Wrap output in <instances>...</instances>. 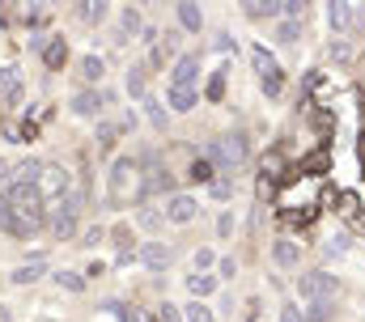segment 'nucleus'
Instances as JSON below:
<instances>
[{"mask_svg": "<svg viewBox=\"0 0 365 322\" xmlns=\"http://www.w3.org/2000/svg\"><path fill=\"white\" fill-rule=\"evenodd\" d=\"M251 153V145H247V136L242 132H234V136H221V140H208L204 145V161L212 165V170H221V174H234L242 161Z\"/></svg>", "mask_w": 365, "mask_h": 322, "instance_id": "1", "label": "nucleus"}, {"mask_svg": "<svg viewBox=\"0 0 365 322\" xmlns=\"http://www.w3.org/2000/svg\"><path fill=\"white\" fill-rule=\"evenodd\" d=\"M4 199L13 204V212H21V217H43L47 212V204H43V191L34 187V182H9L4 187Z\"/></svg>", "mask_w": 365, "mask_h": 322, "instance_id": "2", "label": "nucleus"}, {"mask_svg": "<svg viewBox=\"0 0 365 322\" xmlns=\"http://www.w3.org/2000/svg\"><path fill=\"white\" fill-rule=\"evenodd\" d=\"M77 212H81V195H64V199H56L51 204V217H47V225H51V234L56 238H73L77 234Z\"/></svg>", "mask_w": 365, "mask_h": 322, "instance_id": "3", "label": "nucleus"}, {"mask_svg": "<svg viewBox=\"0 0 365 322\" xmlns=\"http://www.w3.org/2000/svg\"><path fill=\"white\" fill-rule=\"evenodd\" d=\"M297 293L306 301H331L340 293V280L327 276V271H306V276H297Z\"/></svg>", "mask_w": 365, "mask_h": 322, "instance_id": "4", "label": "nucleus"}, {"mask_svg": "<svg viewBox=\"0 0 365 322\" xmlns=\"http://www.w3.org/2000/svg\"><path fill=\"white\" fill-rule=\"evenodd\" d=\"M136 174H140V170H136V161L119 157L115 165H110V195H115V199H123V195H128V187H136V182H140Z\"/></svg>", "mask_w": 365, "mask_h": 322, "instance_id": "5", "label": "nucleus"}, {"mask_svg": "<svg viewBox=\"0 0 365 322\" xmlns=\"http://www.w3.org/2000/svg\"><path fill=\"white\" fill-rule=\"evenodd\" d=\"M195 212H200V204H195L191 195H166L162 217H166L170 225H191V221H195Z\"/></svg>", "mask_w": 365, "mask_h": 322, "instance_id": "6", "label": "nucleus"}, {"mask_svg": "<svg viewBox=\"0 0 365 322\" xmlns=\"http://www.w3.org/2000/svg\"><path fill=\"white\" fill-rule=\"evenodd\" d=\"M195 80H200V56L195 51H187L175 60V73H170V89H195Z\"/></svg>", "mask_w": 365, "mask_h": 322, "instance_id": "7", "label": "nucleus"}, {"mask_svg": "<svg viewBox=\"0 0 365 322\" xmlns=\"http://www.w3.org/2000/svg\"><path fill=\"white\" fill-rule=\"evenodd\" d=\"M38 191H43V199H47V195H56V199H64V195H68V170H60V165H43V178H38Z\"/></svg>", "mask_w": 365, "mask_h": 322, "instance_id": "8", "label": "nucleus"}, {"mask_svg": "<svg viewBox=\"0 0 365 322\" xmlns=\"http://www.w3.org/2000/svg\"><path fill=\"white\" fill-rule=\"evenodd\" d=\"M140 263H145L149 271H166V267H170V246H166V242H145V246H140Z\"/></svg>", "mask_w": 365, "mask_h": 322, "instance_id": "9", "label": "nucleus"}, {"mask_svg": "<svg viewBox=\"0 0 365 322\" xmlns=\"http://www.w3.org/2000/svg\"><path fill=\"white\" fill-rule=\"evenodd\" d=\"M0 102L17 106L21 102V73L17 68H0Z\"/></svg>", "mask_w": 365, "mask_h": 322, "instance_id": "10", "label": "nucleus"}, {"mask_svg": "<svg viewBox=\"0 0 365 322\" xmlns=\"http://www.w3.org/2000/svg\"><path fill=\"white\" fill-rule=\"evenodd\" d=\"M102 102H106V98H102L98 89H81V93L73 98V115H81V119H93V115L102 110Z\"/></svg>", "mask_w": 365, "mask_h": 322, "instance_id": "11", "label": "nucleus"}, {"mask_svg": "<svg viewBox=\"0 0 365 322\" xmlns=\"http://www.w3.org/2000/svg\"><path fill=\"white\" fill-rule=\"evenodd\" d=\"M81 80H90V85H98V80L106 77V64H102V56H81Z\"/></svg>", "mask_w": 365, "mask_h": 322, "instance_id": "12", "label": "nucleus"}, {"mask_svg": "<svg viewBox=\"0 0 365 322\" xmlns=\"http://www.w3.org/2000/svg\"><path fill=\"white\" fill-rule=\"evenodd\" d=\"M43 271H47V263H43V259H34V263H21V267L9 276V280H13V284H34Z\"/></svg>", "mask_w": 365, "mask_h": 322, "instance_id": "13", "label": "nucleus"}, {"mask_svg": "<svg viewBox=\"0 0 365 322\" xmlns=\"http://www.w3.org/2000/svg\"><path fill=\"white\" fill-rule=\"evenodd\" d=\"M187 289H191V297H195V301H204V297L217 289V276H204V271H195V276H187Z\"/></svg>", "mask_w": 365, "mask_h": 322, "instance_id": "14", "label": "nucleus"}, {"mask_svg": "<svg viewBox=\"0 0 365 322\" xmlns=\"http://www.w3.org/2000/svg\"><path fill=\"white\" fill-rule=\"evenodd\" d=\"M179 21H182V30L200 34V26H204V13H200V4H179Z\"/></svg>", "mask_w": 365, "mask_h": 322, "instance_id": "15", "label": "nucleus"}, {"mask_svg": "<svg viewBox=\"0 0 365 322\" xmlns=\"http://www.w3.org/2000/svg\"><path fill=\"white\" fill-rule=\"evenodd\" d=\"M43 60H47V68H60V64L68 60V43H64V38H51L47 51H43Z\"/></svg>", "mask_w": 365, "mask_h": 322, "instance_id": "16", "label": "nucleus"}, {"mask_svg": "<svg viewBox=\"0 0 365 322\" xmlns=\"http://www.w3.org/2000/svg\"><path fill=\"white\" fill-rule=\"evenodd\" d=\"M272 259L280 263V267H293V263H297L302 254H297V246H293V242L284 238V242H276V246H272Z\"/></svg>", "mask_w": 365, "mask_h": 322, "instance_id": "17", "label": "nucleus"}, {"mask_svg": "<svg viewBox=\"0 0 365 322\" xmlns=\"http://www.w3.org/2000/svg\"><path fill=\"white\" fill-rule=\"evenodd\" d=\"M251 60H255V68H259V80L272 77V73H280V68H276V60L264 51V47H251Z\"/></svg>", "mask_w": 365, "mask_h": 322, "instance_id": "18", "label": "nucleus"}, {"mask_svg": "<svg viewBox=\"0 0 365 322\" xmlns=\"http://www.w3.org/2000/svg\"><path fill=\"white\" fill-rule=\"evenodd\" d=\"M140 106L149 110V123H153L158 132H166V119H170V115H166V106H162V102H153V98H145Z\"/></svg>", "mask_w": 365, "mask_h": 322, "instance_id": "19", "label": "nucleus"}, {"mask_svg": "<svg viewBox=\"0 0 365 322\" xmlns=\"http://www.w3.org/2000/svg\"><path fill=\"white\" fill-rule=\"evenodd\" d=\"M115 140H119V123H98V149H102V153H110V149H115Z\"/></svg>", "mask_w": 365, "mask_h": 322, "instance_id": "20", "label": "nucleus"}, {"mask_svg": "<svg viewBox=\"0 0 365 322\" xmlns=\"http://www.w3.org/2000/svg\"><path fill=\"white\" fill-rule=\"evenodd\" d=\"M191 106H195V89H170V110L187 115Z\"/></svg>", "mask_w": 365, "mask_h": 322, "instance_id": "21", "label": "nucleus"}, {"mask_svg": "<svg viewBox=\"0 0 365 322\" xmlns=\"http://www.w3.org/2000/svg\"><path fill=\"white\" fill-rule=\"evenodd\" d=\"M182 322H212V310L204 301H191V306H182Z\"/></svg>", "mask_w": 365, "mask_h": 322, "instance_id": "22", "label": "nucleus"}, {"mask_svg": "<svg viewBox=\"0 0 365 322\" xmlns=\"http://www.w3.org/2000/svg\"><path fill=\"white\" fill-rule=\"evenodd\" d=\"M247 13H251V17H280V13H284V4H264V0H251V4H247Z\"/></svg>", "mask_w": 365, "mask_h": 322, "instance_id": "23", "label": "nucleus"}, {"mask_svg": "<svg viewBox=\"0 0 365 322\" xmlns=\"http://www.w3.org/2000/svg\"><path fill=\"white\" fill-rule=\"evenodd\" d=\"M128 93L140 98V102L149 98V93H145V68H132V73H128Z\"/></svg>", "mask_w": 365, "mask_h": 322, "instance_id": "24", "label": "nucleus"}, {"mask_svg": "<svg viewBox=\"0 0 365 322\" xmlns=\"http://www.w3.org/2000/svg\"><path fill=\"white\" fill-rule=\"evenodd\" d=\"M306 322H327L331 318V301H310V310L302 314Z\"/></svg>", "mask_w": 365, "mask_h": 322, "instance_id": "25", "label": "nucleus"}, {"mask_svg": "<svg viewBox=\"0 0 365 322\" xmlns=\"http://www.w3.org/2000/svg\"><path fill=\"white\" fill-rule=\"evenodd\" d=\"M56 284L68 289V293H81V289H86V280H81L77 271H56Z\"/></svg>", "mask_w": 365, "mask_h": 322, "instance_id": "26", "label": "nucleus"}, {"mask_svg": "<svg viewBox=\"0 0 365 322\" xmlns=\"http://www.w3.org/2000/svg\"><path fill=\"white\" fill-rule=\"evenodd\" d=\"M13 225H17V212H13V204L4 199V191H0V229L13 234Z\"/></svg>", "mask_w": 365, "mask_h": 322, "instance_id": "27", "label": "nucleus"}, {"mask_svg": "<svg viewBox=\"0 0 365 322\" xmlns=\"http://www.w3.org/2000/svg\"><path fill=\"white\" fill-rule=\"evenodd\" d=\"M349 17H353V13H349V4H331V9H327V21H331L336 30H344V26H349Z\"/></svg>", "mask_w": 365, "mask_h": 322, "instance_id": "28", "label": "nucleus"}, {"mask_svg": "<svg viewBox=\"0 0 365 322\" xmlns=\"http://www.w3.org/2000/svg\"><path fill=\"white\" fill-rule=\"evenodd\" d=\"M297 30H302V21L284 17V21H280V30H276V38H280V43H293V38H297Z\"/></svg>", "mask_w": 365, "mask_h": 322, "instance_id": "29", "label": "nucleus"}, {"mask_svg": "<svg viewBox=\"0 0 365 322\" xmlns=\"http://www.w3.org/2000/svg\"><path fill=\"white\" fill-rule=\"evenodd\" d=\"M119 21H123V30H128V34H136V30H140V13H136V9H123V17H119Z\"/></svg>", "mask_w": 365, "mask_h": 322, "instance_id": "30", "label": "nucleus"}, {"mask_svg": "<svg viewBox=\"0 0 365 322\" xmlns=\"http://www.w3.org/2000/svg\"><path fill=\"white\" fill-rule=\"evenodd\" d=\"M191 178H195V182H208V178H212V165H208V161H191Z\"/></svg>", "mask_w": 365, "mask_h": 322, "instance_id": "31", "label": "nucleus"}, {"mask_svg": "<svg viewBox=\"0 0 365 322\" xmlns=\"http://www.w3.org/2000/svg\"><path fill=\"white\" fill-rule=\"evenodd\" d=\"M81 17L86 21H102L106 17V4H81Z\"/></svg>", "mask_w": 365, "mask_h": 322, "instance_id": "32", "label": "nucleus"}, {"mask_svg": "<svg viewBox=\"0 0 365 322\" xmlns=\"http://www.w3.org/2000/svg\"><path fill=\"white\" fill-rule=\"evenodd\" d=\"M158 322H182V310L166 301V306H162V314H158Z\"/></svg>", "mask_w": 365, "mask_h": 322, "instance_id": "33", "label": "nucleus"}, {"mask_svg": "<svg viewBox=\"0 0 365 322\" xmlns=\"http://www.w3.org/2000/svg\"><path fill=\"white\" fill-rule=\"evenodd\" d=\"M331 56H336L340 64H349V60H353V47H349V43H331Z\"/></svg>", "mask_w": 365, "mask_h": 322, "instance_id": "34", "label": "nucleus"}, {"mask_svg": "<svg viewBox=\"0 0 365 322\" xmlns=\"http://www.w3.org/2000/svg\"><path fill=\"white\" fill-rule=\"evenodd\" d=\"M212 263H217L212 250H195V271H204V267H212Z\"/></svg>", "mask_w": 365, "mask_h": 322, "instance_id": "35", "label": "nucleus"}, {"mask_svg": "<svg viewBox=\"0 0 365 322\" xmlns=\"http://www.w3.org/2000/svg\"><path fill=\"white\" fill-rule=\"evenodd\" d=\"M280 322H306V318H302L297 306H280Z\"/></svg>", "mask_w": 365, "mask_h": 322, "instance_id": "36", "label": "nucleus"}, {"mask_svg": "<svg viewBox=\"0 0 365 322\" xmlns=\"http://www.w3.org/2000/svg\"><path fill=\"white\" fill-rule=\"evenodd\" d=\"M217 271H221V280H230V276L238 271V263H234V259H221V263H217Z\"/></svg>", "mask_w": 365, "mask_h": 322, "instance_id": "37", "label": "nucleus"}, {"mask_svg": "<svg viewBox=\"0 0 365 322\" xmlns=\"http://www.w3.org/2000/svg\"><path fill=\"white\" fill-rule=\"evenodd\" d=\"M264 93H280V73H272V77H264Z\"/></svg>", "mask_w": 365, "mask_h": 322, "instance_id": "38", "label": "nucleus"}, {"mask_svg": "<svg viewBox=\"0 0 365 322\" xmlns=\"http://www.w3.org/2000/svg\"><path fill=\"white\" fill-rule=\"evenodd\" d=\"M344 250H349V246H344V238H331V242H327V254H344Z\"/></svg>", "mask_w": 365, "mask_h": 322, "instance_id": "39", "label": "nucleus"}, {"mask_svg": "<svg viewBox=\"0 0 365 322\" xmlns=\"http://www.w3.org/2000/svg\"><path fill=\"white\" fill-rule=\"evenodd\" d=\"M158 221H162V212H140V225H149V229H153Z\"/></svg>", "mask_w": 365, "mask_h": 322, "instance_id": "40", "label": "nucleus"}, {"mask_svg": "<svg viewBox=\"0 0 365 322\" xmlns=\"http://www.w3.org/2000/svg\"><path fill=\"white\" fill-rule=\"evenodd\" d=\"M9 182H13V174H9V161L0 157V187H9Z\"/></svg>", "mask_w": 365, "mask_h": 322, "instance_id": "41", "label": "nucleus"}, {"mask_svg": "<svg viewBox=\"0 0 365 322\" xmlns=\"http://www.w3.org/2000/svg\"><path fill=\"white\" fill-rule=\"evenodd\" d=\"M98 242H102V229H90V234H86V242H81V246H98Z\"/></svg>", "mask_w": 365, "mask_h": 322, "instance_id": "42", "label": "nucleus"}]
</instances>
